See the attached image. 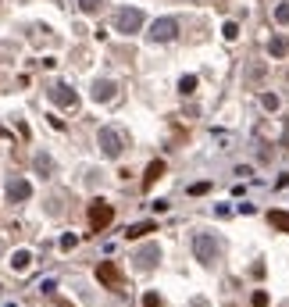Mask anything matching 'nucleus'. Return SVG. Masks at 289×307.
Segmentation results:
<instances>
[{"instance_id": "nucleus-1", "label": "nucleus", "mask_w": 289, "mask_h": 307, "mask_svg": "<svg viewBox=\"0 0 289 307\" xmlns=\"http://www.w3.org/2000/svg\"><path fill=\"white\" fill-rule=\"evenodd\" d=\"M97 147H100V154L104 157H121V150H125V132L121 129H114V125H104L100 132H97Z\"/></svg>"}, {"instance_id": "nucleus-2", "label": "nucleus", "mask_w": 289, "mask_h": 307, "mask_svg": "<svg viewBox=\"0 0 289 307\" xmlns=\"http://www.w3.org/2000/svg\"><path fill=\"white\" fill-rule=\"evenodd\" d=\"M114 29H118V33H125V36L140 33V29H143V11L140 7H121V11H114Z\"/></svg>"}, {"instance_id": "nucleus-3", "label": "nucleus", "mask_w": 289, "mask_h": 307, "mask_svg": "<svg viewBox=\"0 0 289 307\" xmlns=\"http://www.w3.org/2000/svg\"><path fill=\"white\" fill-rule=\"evenodd\" d=\"M97 279H100V286H108V289H121V286H125V271H121L114 261H100V265H97Z\"/></svg>"}, {"instance_id": "nucleus-4", "label": "nucleus", "mask_w": 289, "mask_h": 307, "mask_svg": "<svg viewBox=\"0 0 289 307\" xmlns=\"http://www.w3.org/2000/svg\"><path fill=\"white\" fill-rule=\"evenodd\" d=\"M175 36H179V18H157L154 25H150V33H146L150 43H168Z\"/></svg>"}, {"instance_id": "nucleus-5", "label": "nucleus", "mask_w": 289, "mask_h": 307, "mask_svg": "<svg viewBox=\"0 0 289 307\" xmlns=\"http://www.w3.org/2000/svg\"><path fill=\"white\" fill-rule=\"evenodd\" d=\"M193 254H196V261H200V265H211V261H215V254H218L215 236H211V232H196V236H193Z\"/></svg>"}, {"instance_id": "nucleus-6", "label": "nucleus", "mask_w": 289, "mask_h": 307, "mask_svg": "<svg viewBox=\"0 0 289 307\" xmlns=\"http://www.w3.org/2000/svg\"><path fill=\"white\" fill-rule=\"evenodd\" d=\"M111 222H114V207L108 200H93L89 204V225L93 229H108Z\"/></svg>"}, {"instance_id": "nucleus-7", "label": "nucleus", "mask_w": 289, "mask_h": 307, "mask_svg": "<svg viewBox=\"0 0 289 307\" xmlns=\"http://www.w3.org/2000/svg\"><path fill=\"white\" fill-rule=\"evenodd\" d=\"M29 196H33V186H29V179L11 175V179H7V200H11V204H22V200H29Z\"/></svg>"}, {"instance_id": "nucleus-8", "label": "nucleus", "mask_w": 289, "mask_h": 307, "mask_svg": "<svg viewBox=\"0 0 289 307\" xmlns=\"http://www.w3.org/2000/svg\"><path fill=\"white\" fill-rule=\"evenodd\" d=\"M47 93H50V100H54L57 107H72V111L79 107V97H75V89H68L65 82H54V86L47 89Z\"/></svg>"}, {"instance_id": "nucleus-9", "label": "nucleus", "mask_w": 289, "mask_h": 307, "mask_svg": "<svg viewBox=\"0 0 289 307\" xmlns=\"http://www.w3.org/2000/svg\"><path fill=\"white\" fill-rule=\"evenodd\" d=\"M114 93H118V82H114V79H97V82H93V100H97V104L114 100Z\"/></svg>"}, {"instance_id": "nucleus-10", "label": "nucleus", "mask_w": 289, "mask_h": 307, "mask_svg": "<svg viewBox=\"0 0 289 307\" xmlns=\"http://www.w3.org/2000/svg\"><path fill=\"white\" fill-rule=\"evenodd\" d=\"M157 261H161V250H157V243H150V247H143L140 254H136V268H140V271H150Z\"/></svg>"}, {"instance_id": "nucleus-11", "label": "nucleus", "mask_w": 289, "mask_h": 307, "mask_svg": "<svg viewBox=\"0 0 289 307\" xmlns=\"http://www.w3.org/2000/svg\"><path fill=\"white\" fill-rule=\"evenodd\" d=\"M161 175H164V161L157 157V161H150V164H146V175H143V190H150V186H154V182H157Z\"/></svg>"}, {"instance_id": "nucleus-12", "label": "nucleus", "mask_w": 289, "mask_h": 307, "mask_svg": "<svg viewBox=\"0 0 289 307\" xmlns=\"http://www.w3.org/2000/svg\"><path fill=\"white\" fill-rule=\"evenodd\" d=\"M268 54H271V57H286V54H289V39H286V36H271V39H268Z\"/></svg>"}, {"instance_id": "nucleus-13", "label": "nucleus", "mask_w": 289, "mask_h": 307, "mask_svg": "<svg viewBox=\"0 0 289 307\" xmlns=\"http://www.w3.org/2000/svg\"><path fill=\"white\" fill-rule=\"evenodd\" d=\"M146 232H157V225H154V222H140V225H129V229H125L129 239H143Z\"/></svg>"}, {"instance_id": "nucleus-14", "label": "nucleus", "mask_w": 289, "mask_h": 307, "mask_svg": "<svg viewBox=\"0 0 289 307\" xmlns=\"http://www.w3.org/2000/svg\"><path fill=\"white\" fill-rule=\"evenodd\" d=\"M29 265H33V254H29V250H14V257H11V268H14V271H25Z\"/></svg>"}, {"instance_id": "nucleus-15", "label": "nucleus", "mask_w": 289, "mask_h": 307, "mask_svg": "<svg viewBox=\"0 0 289 307\" xmlns=\"http://www.w3.org/2000/svg\"><path fill=\"white\" fill-rule=\"evenodd\" d=\"M268 222L275 225V229H282V232H289V211H271Z\"/></svg>"}, {"instance_id": "nucleus-16", "label": "nucleus", "mask_w": 289, "mask_h": 307, "mask_svg": "<svg viewBox=\"0 0 289 307\" xmlns=\"http://www.w3.org/2000/svg\"><path fill=\"white\" fill-rule=\"evenodd\" d=\"M179 93H182V97L196 93V75H182V79H179Z\"/></svg>"}, {"instance_id": "nucleus-17", "label": "nucleus", "mask_w": 289, "mask_h": 307, "mask_svg": "<svg viewBox=\"0 0 289 307\" xmlns=\"http://www.w3.org/2000/svg\"><path fill=\"white\" fill-rule=\"evenodd\" d=\"M79 7H82L86 14H97V11L104 7V0H79Z\"/></svg>"}, {"instance_id": "nucleus-18", "label": "nucleus", "mask_w": 289, "mask_h": 307, "mask_svg": "<svg viewBox=\"0 0 289 307\" xmlns=\"http://www.w3.org/2000/svg\"><path fill=\"white\" fill-rule=\"evenodd\" d=\"M161 304H164V300H161V297L154 293V289H150V293L143 297V307H161Z\"/></svg>"}, {"instance_id": "nucleus-19", "label": "nucleus", "mask_w": 289, "mask_h": 307, "mask_svg": "<svg viewBox=\"0 0 289 307\" xmlns=\"http://www.w3.org/2000/svg\"><path fill=\"white\" fill-rule=\"evenodd\" d=\"M275 22H282V25L289 22V4H279L275 7Z\"/></svg>"}, {"instance_id": "nucleus-20", "label": "nucleus", "mask_w": 289, "mask_h": 307, "mask_svg": "<svg viewBox=\"0 0 289 307\" xmlns=\"http://www.w3.org/2000/svg\"><path fill=\"white\" fill-rule=\"evenodd\" d=\"M221 33H225V39H236V36H239V25H236V22H225Z\"/></svg>"}, {"instance_id": "nucleus-21", "label": "nucleus", "mask_w": 289, "mask_h": 307, "mask_svg": "<svg viewBox=\"0 0 289 307\" xmlns=\"http://www.w3.org/2000/svg\"><path fill=\"white\" fill-rule=\"evenodd\" d=\"M261 104L268 107V111H275V107H279V97H275V93H264V97H261Z\"/></svg>"}, {"instance_id": "nucleus-22", "label": "nucleus", "mask_w": 289, "mask_h": 307, "mask_svg": "<svg viewBox=\"0 0 289 307\" xmlns=\"http://www.w3.org/2000/svg\"><path fill=\"white\" fill-rule=\"evenodd\" d=\"M253 307H268V293H264V289H257V293H253Z\"/></svg>"}, {"instance_id": "nucleus-23", "label": "nucleus", "mask_w": 289, "mask_h": 307, "mask_svg": "<svg viewBox=\"0 0 289 307\" xmlns=\"http://www.w3.org/2000/svg\"><path fill=\"white\" fill-rule=\"evenodd\" d=\"M75 243H79V239H75L72 232H68V236H61V250H72V247H75Z\"/></svg>"}, {"instance_id": "nucleus-24", "label": "nucleus", "mask_w": 289, "mask_h": 307, "mask_svg": "<svg viewBox=\"0 0 289 307\" xmlns=\"http://www.w3.org/2000/svg\"><path fill=\"white\" fill-rule=\"evenodd\" d=\"M36 289H39V293H54V289H57V282H54V279H47V282H39Z\"/></svg>"}, {"instance_id": "nucleus-25", "label": "nucleus", "mask_w": 289, "mask_h": 307, "mask_svg": "<svg viewBox=\"0 0 289 307\" xmlns=\"http://www.w3.org/2000/svg\"><path fill=\"white\" fill-rule=\"evenodd\" d=\"M36 168H39V172H50V157H43V154H39V157H36Z\"/></svg>"}, {"instance_id": "nucleus-26", "label": "nucleus", "mask_w": 289, "mask_h": 307, "mask_svg": "<svg viewBox=\"0 0 289 307\" xmlns=\"http://www.w3.org/2000/svg\"><path fill=\"white\" fill-rule=\"evenodd\" d=\"M207 190H211V182H196V186H193L189 193H193V196H200V193H207Z\"/></svg>"}, {"instance_id": "nucleus-27", "label": "nucleus", "mask_w": 289, "mask_h": 307, "mask_svg": "<svg viewBox=\"0 0 289 307\" xmlns=\"http://www.w3.org/2000/svg\"><path fill=\"white\" fill-rule=\"evenodd\" d=\"M57 307H72V304H65V300H57Z\"/></svg>"}, {"instance_id": "nucleus-28", "label": "nucleus", "mask_w": 289, "mask_h": 307, "mask_svg": "<svg viewBox=\"0 0 289 307\" xmlns=\"http://www.w3.org/2000/svg\"><path fill=\"white\" fill-rule=\"evenodd\" d=\"M0 254H4V243H0Z\"/></svg>"}]
</instances>
